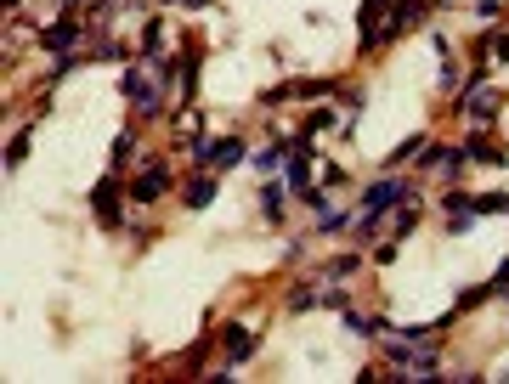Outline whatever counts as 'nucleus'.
<instances>
[{"label": "nucleus", "instance_id": "nucleus-34", "mask_svg": "<svg viewBox=\"0 0 509 384\" xmlns=\"http://www.w3.org/2000/svg\"><path fill=\"white\" fill-rule=\"evenodd\" d=\"M289 97H295V85H266V90H260V102H266V107H277V102H289Z\"/></svg>", "mask_w": 509, "mask_h": 384}, {"label": "nucleus", "instance_id": "nucleus-1", "mask_svg": "<svg viewBox=\"0 0 509 384\" xmlns=\"http://www.w3.org/2000/svg\"><path fill=\"white\" fill-rule=\"evenodd\" d=\"M425 12H430V0H396L385 18L368 28V35H357V45L362 51H385L391 40H402V28H413V23H425Z\"/></svg>", "mask_w": 509, "mask_h": 384}, {"label": "nucleus", "instance_id": "nucleus-15", "mask_svg": "<svg viewBox=\"0 0 509 384\" xmlns=\"http://www.w3.org/2000/svg\"><path fill=\"white\" fill-rule=\"evenodd\" d=\"M339 125H346V119H339L334 107L322 102V107H312V114L300 119V130H295V136H306V142H317V136H329V130H339Z\"/></svg>", "mask_w": 509, "mask_h": 384}, {"label": "nucleus", "instance_id": "nucleus-20", "mask_svg": "<svg viewBox=\"0 0 509 384\" xmlns=\"http://www.w3.org/2000/svg\"><path fill=\"white\" fill-rule=\"evenodd\" d=\"M181 204H187V209H210V204H215V176H210V170L193 176L187 187H181Z\"/></svg>", "mask_w": 509, "mask_h": 384}, {"label": "nucleus", "instance_id": "nucleus-31", "mask_svg": "<svg viewBox=\"0 0 509 384\" xmlns=\"http://www.w3.org/2000/svg\"><path fill=\"white\" fill-rule=\"evenodd\" d=\"M131 147H136V130H119V136H114V170H125Z\"/></svg>", "mask_w": 509, "mask_h": 384}, {"label": "nucleus", "instance_id": "nucleus-36", "mask_svg": "<svg viewBox=\"0 0 509 384\" xmlns=\"http://www.w3.org/2000/svg\"><path fill=\"white\" fill-rule=\"evenodd\" d=\"M487 283H492V288H498V294H509V255L498 260V271H492V278H487Z\"/></svg>", "mask_w": 509, "mask_h": 384}, {"label": "nucleus", "instance_id": "nucleus-14", "mask_svg": "<svg viewBox=\"0 0 509 384\" xmlns=\"http://www.w3.org/2000/svg\"><path fill=\"white\" fill-rule=\"evenodd\" d=\"M379 232H385V209H357V221H351V243L357 249H368V243H379Z\"/></svg>", "mask_w": 509, "mask_h": 384}, {"label": "nucleus", "instance_id": "nucleus-22", "mask_svg": "<svg viewBox=\"0 0 509 384\" xmlns=\"http://www.w3.org/2000/svg\"><path fill=\"white\" fill-rule=\"evenodd\" d=\"M475 51H481V63H509V28H487Z\"/></svg>", "mask_w": 509, "mask_h": 384}, {"label": "nucleus", "instance_id": "nucleus-11", "mask_svg": "<svg viewBox=\"0 0 509 384\" xmlns=\"http://www.w3.org/2000/svg\"><path fill=\"white\" fill-rule=\"evenodd\" d=\"M289 181H272L266 176V187H260V221H266V226H283L289 221Z\"/></svg>", "mask_w": 509, "mask_h": 384}, {"label": "nucleus", "instance_id": "nucleus-26", "mask_svg": "<svg viewBox=\"0 0 509 384\" xmlns=\"http://www.w3.org/2000/svg\"><path fill=\"white\" fill-rule=\"evenodd\" d=\"M334 90H339L334 80H295V97H300V102H329Z\"/></svg>", "mask_w": 509, "mask_h": 384}, {"label": "nucleus", "instance_id": "nucleus-7", "mask_svg": "<svg viewBox=\"0 0 509 384\" xmlns=\"http://www.w3.org/2000/svg\"><path fill=\"white\" fill-rule=\"evenodd\" d=\"M193 159L204 164V170H233V164L250 159V147H243V136H215V142H204Z\"/></svg>", "mask_w": 509, "mask_h": 384}, {"label": "nucleus", "instance_id": "nucleus-30", "mask_svg": "<svg viewBox=\"0 0 509 384\" xmlns=\"http://www.w3.org/2000/svg\"><path fill=\"white\" fill-rule=\"evenodd\" d=\"M509 215V192H498V187H492V192H475V215Z\"/></svg>", "mask_w": 509, "mask_h": 384}, {"label": "nucleus", "instance_id": "nucleus-4", "mask_svg": "<svg viewBox=\"0 0 509 384\" xmlns=\"http://www.w3.org/2000/svg\"><path fill=\"white\" fill-rule=\"evenodd\" d=\"M125 198H131V181L119 176V170H107L97 187H91V209H97V221L107 226V232H114L119 215H125Z\"/></svg>", "mask_w": 509, "mask_h": 384}, {"label": "nucleus", "instance_id": "nucleus-2", "mask_svg": "<svg viewBox=\"0 0 509 384\" xmlns=\"http://www.w3.org/2000/svg\"><path fill=\"white\" fill-rule=\"evenodd\" d=\"M119 97H125V102H136V114H142V119H159V114H164V97H170V90L159 85V74H147L142 63H131L125 74H119Z\"/></svg>", "mask_w": 509, "mask_h": 384}, {"label": "nucleus", "instance_id": "nucleus-35", "mask_svg": "<svg viewBox=\"0 0 509 384\" xmlns=\"http://www.w3.org/2000/svg\"><path fill=\"white\" fill-rule=\"evenodd\" d=\"M368 260H374V266H391V260H396V238H385V243H379V249L368 255Z\"/></svg>", "mask_w": 509, "mask_h": 384}, {"label": "nucleus", "instance_id": "nucleus-24", "mask_svg": "<svg viewBox=\"0 0 509 384\" xmlns=\"http://www.w3.org/2000/svg\"><path fill=\"white\" fill-rule=\"evenodd\" d=\"M28 142H35V125H18V130H12V142H6V170H23Z\"/></svg>", "mask_w": 509, "mask_h": 384}, {"label": "nucleus", "instance_id": "nucleus-29", "mask_svg": "<svg viewBox=\"0 0 509 384\" xmlns=\"http://www.w3.org/2000/svg\"><path fill=\"white\" fill-rule=\"evenodd\" d=\"M80 63H91V57H80V51H68V57H57V63H52V74H45V90H52V85H63V80H68V74H74V68H80Z\"/></svg>", "mask_w": 509, "mask_h": 384}, {"label": "nucleus", "instance_id": "nucleus-18", "mask_svg": "<svg viewBox=\"0 0 509 384\" xmlns=\"http://www.w3.org/2000/svg\"><path fill=\"white\" fill-rule=\"evenodd\" d=\"M419 221H425V215H419V198H402V204L391 209V238L402 243L408 232H419Z\"/></svg>", "mask_w": 509, "mask_h": 384}, {"label": "nucleus", "instance_id": "nucleus-28", "mask_svg": "<svg viewBox=\"0 0 509 384\" xmlns=\"http://www.w3.org/2000/svg\"><path fill=\"white\" fill-rule=\"evenodd\" d=\"M447 159H453V147H441V142H425V153H419V170L441 176V170H447Z\"/></svg>", "mask_w": 509, "mask_h": 384}, {"label": "nucleus", "instance_id": "nucleus-25", "mask_svg": "<svg viewBox=\"0 0 509 384\" xmlns=\"http://www.w3.org/2000/svg\"><path fill=\"white\" fill-rule=\"evenodd\" d=\"M492 294H498V288H492V283H481V288H465V294L453 300V311H458V317H470V311H481V305H487Z\"/></svg>", "mask_w": 509, "mask_h": 384}, {"label": "nucleus", "instance_id": "nucleus-6", "mask_svg": "<svg viewBox=\"0 0 509 384\" xmlns=\"http://www.w3.org/2000/svg\"><path fill=\"white\" fill-rule=\"evenodd\" d=\"M170 181H176V176H170V164H164V159H153L142 176H131V204H136V209L159 204V198L170 192Z\"/></svg>", "mask_w": 509, "mask_h": 384}, {"label": "nucleus", "instance_id": "nucleus-12", "mask_svg": "<svg viewBox=\"0 0 509 384\" xmlns=\"http://www.w3.org/2000/svg\"><path fill=\"white\" fill-rule=\"evenodd\" d=\"M198 68H204V45H198V40H187V51H181V107H187L193 97H198Z\"/></svg>", "mask_w": 509, "mask_h": 384}, {"label": "nucleus", "instance_id": "nucleus-13", "mask_svg": "<svg viewBox=\"0 0 509 384\" xmlns=\"http://www.w3.org/2000/svg\"><path fill=\"white\" fill-rule=\"evenodd\" d=\"M357 271H362V249H351V255H334L329 266H317L312 278H317V283H351Z\"/></svg>", "mask_w": 509, "mask_h": 384}, {"label": "nucleus", "instance_id": "nucleus-32", "mask_svg": "<svg viewBox=\"0 0 509 384\" xmlns=\"http://www.w3.org/2000/svg\"><path fill=\"white\" fill-rule=\"evenodd\" d=\"M346 305H351V294H346V283H329V294H322V311H346Z\"/></svg>", "mask_w": 509, "mask_h": 384}, {"label": "nucleus", "instance_id": "nucleus-3", "mask_svg": "<svg viewBox=\"0 0 509 384\" xmlns=\"http://www.w3.org/2000/svg\"><path fill=\"white\" fill-rule=\"evenodd\" d=\"M80 35H85L80 12H74V6H63V18H52V23H45L40 35H35V45H40L45 57H68V51H80Z\"/></svg>", "mask_w": 509, "mask_h": 384}, {"label": "nucleus", "instance_id": "nucleus-21", "mask_svg": "<svg viewBox=\"0 0 509 384\" xmlns=\"http://www.w3.org/2000/svg\"><path fill=\"white\" fill-rule=\"evenodd\" d=\"M136 51H142L147 63H159V57H164V23H159V18L142 23V35H136Z\"/></svg>", "mask_w": 509, "mask_h": 384}, {"label": "nucleus", "instance_id": "nucleus-27", "mask_svg": "<svg viewBox=\"0 0 509 384\" xmlns=\"http://www.w3.org/2000/svg\"><path fill=\"white\" fill-rule=\"evenodd\" d=\"M391 6H396V0H362V6H357V35H368V28H374Z\"/></svg>", "mask_w": 509, "mask_h": 384}, {"label": "nucleus", "instance_id": "nucleus-8", "mask_svg": "<svg viewBox=\"0 0 509 384\" xmlns=\"http://www.w3.org/2000/svg\"><path fill=\"white\" fill-rule=\"evenodd\" d=\"M215 345H221V357H227V367H243V362H250L255 357V333L250 328H243V322H221V333H215Z\"/></svg>", "mask_w": 509, "mask_h": 384}, {"label": "nucleus", "instance_id": "nucleus-33", "mask_svg": "<svg viewBox=\"0 0 509 384\" xmlns=\"http://www.w3.org/2000/svg\"><path fill=\"white\" fill-rule=\"evenodd\" d=\"M346 170H339V164H322V187H329V192H339V187H346Z\"/></svg>", "mask_w": 509, "mask_h": 384}, {"label": "nucleus", "instance_id": "nucleus-23", "mask_svg": "<svg viewBox=\"0 0 509 384\" xmlns=\"http://www.w3.org/2000/svg\"><path fill=\"white\" fill-rule=\"evenodd\" d=\"M351 221H357V209H329V215H317V238H346Z\"/></svg>", "mask_w": 509, "mask_h": 384}, {"label": "nucleus", "instance_id": "nucleus-17", "mask_svg": "<svg viewBox=\"0 0 509 384\" xmlns=\"http://www.w3.org/2000/svg\"><path fill=\"white\" fill-rule=\"evenodd\" d=\"M283 311H289V317H306V311H322V288H317V278H312V283H300V288H289Z\"/></svg>", "mask_w": 509, "mask_h": 384}, {"label": "nucleus", "instance_id": "nucleus-37", "mask_svg": "<svg viewBox=\"0 0 509 384\" xmlns=\"http://www.w3.org/2000/svg\"><path fill=\"white\" fill-rule=\"evenodd\" d=\"M498 12H504L498 0H475V18H481V23H492V18H498Z\"/></svg>", "mask_w": 509, "mask_h": 384}, {"label": "nucleus", "instance_id": "nucleus-16", "mask_svg": "<svg viewBox=\"0 0 509 384\" xmlns=\"http://www.w3.org/2000/svg\"><path fill=\"white\" fill-rule=\"evenodd\" d=\"M289 153H295V136H283V142H272V147H260V153H255V159H250V164H255V170H260V176H277V170H283V164H289Z\"/></svg>", "mask_w": 509, "mask_h": 384}, {"label": "nucleus", "instance_id": "nucleus-10", "mask_svg": "<svg viewBox=\"0 0 509 384\" xmlns=\"http://www.w3.org/2000/svg\"><path fill=\"white\" fill-rule=\"evenodd\" d=\"M465 153H470V164H492V170H504V147L487 136V125H470V136H465Z\"/></svg>", "mask_w": 509, "mask_h": 384}, {"label": "nucleus", "instance_id": "nucleus-19", "mask_svg": "<svg viewBox=\"0 0 509 384\" xmlns=\"http://www.w3.org/2000/svg\"><path fill=\"white\" fill-rule=\"evenodd\" d=\"M425 142H430V136H425V130H408V136H402V142H396L391 153H385V164H379V170H396V164H408V159H419V153H425Z\"/></svg>", "mask_w": 509, "mask_h": 384}, {"label": "nucleus", "instance_id": "nucleus-9", "mask_svg": "<svg viewBox=\"0 0 509 384\" xmlns=\"http://www.w3.org/2000/svg\"><path fill=\"white\" fill-rule=\"evenodd\" d=\"M441 215H447V232H453V238L475 232V221H481V215H475V198H470V192H447V198H441Z\"/></svg>", "mask_w": 509, "mask_h": 384}, {"label": "nucleus", "instance_id": "nucleus-5", "mask_svg": "<svg viewBox=\"0 0 509 384\" xmlns=\"http://www.w3.org/2000/svg\"><path fill=\"white\" fill-rule=\"evenodd\" d=\"M402 198H419V192H413L402 176H379V181H368V187L357 192V209H385V215H391Z\"/></svg>", "mask_w": 509, "mask_h": 384}]
</instances>
